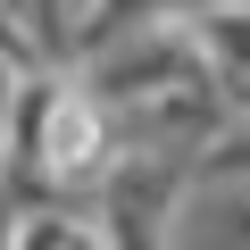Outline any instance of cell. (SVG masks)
Returning <instances> with one entry per match:
<instances>
[{"instance_id": "cell-1", "label": "cell", "mask_w": 250, "mask_h": 250, "mask_svg": "<svg viewBox=\"0 0 250 250\" xmlns=\"http://www.w3.org/2000/svg\"><path fill=\"white\" fill-rule=\"evenodd\" d=\"M192 167L200 159H167V150H125L117 167H108V184H100V225H108V242H167V225H175V208H184V184H192Z\"/></svg>"}, {"instance_id": "cell-2", "label": "cell", "mask_w": 250, "mask_h": 250, "mask_svg": "<svg viewBox=\"0 0 250 250\" xmlns=\"http://www.w3.org/2000/svg\"><path fill=\"white\" fill-rule=\"evenodd\" d=\"M167 242H184V250H225V242H242L250 250V167H192V184H184V208H175V225H167Z\"/></svg>"}, {"instance_id": "cell-3", "label": "cell", "mask_w": 250, "mask_h": 250, "mask_svg": "<svg viewBox=\"0 0 250 250\" xmlns=\"http://www.w3.org/2000/svg\"><path fill=\"white\" fill-rule=\"evenodd\" d=\"M25 9V34H34V59H75L92 17H100V0H17Z\"/></svg>"}, {"instance_id": "cell-4", "label": "cell", "mask_w": 250, "mask_h": 250, "mask_svg": "<svg viewBox=\"0 0 250 250\" xmlns=\"http://www.w3.org/2000/svg\"><path fill=\"white\" fill-rule=\"evenodd\" d=\"M25 50H9V42H0V134H9V108H17V92H25Z\"/></svg>"}, {"instance_id": "cell-5", "label": "cell", "mask_w": 250, "mask_h": 250, "mask_svg": "<svg viewBox=\"0 0 250 250\" xmlns=\"http://www.w3.org/2000/svg\"><path fill=\"white\" fill-rule=\"evenodd\" d=\"M0 184H9V150H0Z\"/></svg>"}]
</instances>
